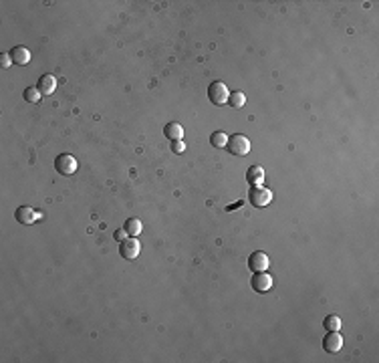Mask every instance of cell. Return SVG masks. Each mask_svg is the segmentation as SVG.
Instances as JSON below:
<instances>
[{"label":"cell","instance_id":"cell-21","mask_svg":"<svg viewBox=\"0 0 379 363\" xmlns=\"http://www.w3.org/2000/svg\"><path fill=\"white\" fill-rule=\"evenodd\" d=\"M113 238H115L117 242H123V240L127 238V232H125V228H121V230H115V234H113Z\"/></svg>","mask_w":379,"mask_h":363},{"label":"cell","instance_id":"cell-14","mask_svg":"<svg viewBox=\"0 0 379 363\" xmlns=\"http://www.w3.org/2000/svg\"><path fill=\"white\" fill-rule=\"evenodd\" d=\"M125 232H127V236H139L141 234V230H143V224H141V220H137V218H129V220H125Z\"/></svg>","mask_w":379,"mask_h":363},{"label":"cell","instance_id":"cell-22","mask_svg":"<svg viewBox=\"0 0 379 363\" xmlns=\"http://www.w3.org/2000/svg\"><path fill=\"white\" fill-rule=\"evenodd\" d=\"M240 206H242V202H236V204H232V206H228V208H226V210L230 212V210H236V208H240Z\"/></svg>","mask_w":379,"mask_h":363},{"label":"cell","instance_id":"cell-15","mask_svg":"<svg viewBox=\"0 0 379 363\" xmlns=\"http://www.w3.org/2000/svg\"><path fill=\"white\" fill-rule=\"evenodd\" d=\"M210 143L214 145V147H226V143H228V135L224 133V131H214L212 135H210Z\"/></svg>","mask_w":379,"mask_h":363},{"label":"cell","instance_id":"cell-2","mask_svg":"<svg viewBox=\"0 0 379 363\" xmlns=\"http://www.w3.org/2000/svg\"><path fill=\"white\" fill-rule=\"evenodd\" d=\"M226 149H228L232 155H246V153L250 151V141H248L246 135H242V133H234L232 137H228Z\"/></svg>","mask_w":379,"mask_h":363},{"label":"cell","instance_id":"cell-11","mask_svg":"<svg viewBox=\"0 0 379 363\" xmlns=\"http://www.w3.org/2000/svg\"><path fill=\"white\" fill-rule=\"evenodd\" d=\"M10 59L14 65H26L30 61V50L26 46H14L10 50Z\"/></svg>","mask_w":379,"mask_h":363},{"label":"cell","instance_id":"cell-6","mask_svg":"<svg viewBox=\"0 0 379 363\" xmlns=\"http://www.w3.org/2000/svg\"><path fill=\"white\" fill-rule=\"evenodd\" d=\"M341 347H343V337H341L339 331H329L327 335H325L323 349L327 353H337V351H341Z\"/></svg>","mask_w":379,"mask_h":363},{"label":"cell","instance_id":"cell-3","mask_svg":"<svg viewBox=\"0 0 379 363\" xmlns=\"http://www.w3.org/2000/svg\"><path fill=\"white\" fill-rule=\"evenodd\" d=\"M248 198H250L252 206H256V208H264V206H268L270 200H273V192L262 188V186H252L250 192H248Z\"/></svg>","mask_w":379,"mask_h":363},{"label":"cell","instance_id":"cell-16","mask_svg":"<svg viewBox=\"0 0 379 363\" xmlns=\"http://www.w3.org/2000/svg\"><path fill=\"white\" fill-rule=\"evenodd\" d=\"M323 327L327 331H339L341 329V319L337 315H327L325 321H323Z\"/></svg>","mask_w":379,"mask_h":363},{"label":"cell","instance_id":"cell-18","mask_svg":"<svg viewBox=\"0 0 379 363\" xmlns=\"http://www.w3.org/2000/svg\"><path fill=\"white\" fill-rule=\"evenodd\" d=\"M22 95H24V99H26L28 103H36V101L40 99V91H38L36 87H26Z\"/></svg>","mask_w":379,"mask_h":363},{"label":"cell","instance_id":"cell-9","mask_svg":"<svg viewBox=\"0 0 379 363\" xmlns=\"http://www.w3.org/2000/svg\"><path fill=\"white\" fill-rule=\"evenodd\" d=\"M14 218H16V222L28 226L36 218H40V212H34L32 208H28V206H20V208H16V212H14Z\"/></svg>","mask_w":379,"mask_h":363},{"label":"cell","instance_id":"cell-12","mask_svg":"<svg viewBox=\"0 0 379 363\" xmlns=\"http://www.w3.org/2000/svg\"><path fill=\"white\" fill-rule=\"evenodd\" d=\"M164 135H166L170 141H178V139L184 137V127H182L180 123H176V121H170V123L164 127Z\"/></svg>","mask_w":379,"mask_h":363},{"label":"cell","instance_id":"cell-20","mask_svg":"<svg viewBox=\"0 0 379 363\" xmlns=\"http://www.w3.org/2000/svg\"><path fill=\"white\" fill-rule=\"evenodd\" d=\"M172 149H174V153H184V151H186V145H184L182 139H178V141H172Z\"/></svg>","mask_w":379,"mask_h":363},{"label":"cell","instance_id":"cell-10","mask_svg":"<svg viewBox=\"0 0 379 363\" xmlns=\"http://www.w3.org/2000/svg\"><path fill=\"white\" fill-rule=\"evenodd\" d=\"M36 89L40 91V95H50V93H55V89H57V79L52 77V75H42L40 79H38V85H36Z\"/></svg>","mask_w":379,"mask_h":363},{"label":"cell","instance_id":"cell-17","mask_svg":"<svg viewBox=\"0 0 379 363\" xmlns=\"http://www.w3.org/2000/svg\"><path fill=\"white\" fill-rule=\"evenodd\" d=\"M228 103L232 107H242L244 103H246V97H244V93H240V91H236V93H230V97H228Z\"/></svg>","mask_w":379,"mask_h":363},{"label":"cell","instance_id":"cell-5","mask_svg":"<svg viewBox=\"0 0 379 363\" xmlns=\"http://www.w3.org/2000/svg\"><path fill=\"white\" fill-rule=\"evenodd\" d=\"M139 248H141V244L137 242L135 236H131V238H125V240L121 242L119 254L125 258V261H133V258H137V254H139Z\"/></svg>","mask_w":379,"mask_h":363},{"label":"cell","instance_id":"cell-7","mask_svg":"<svg viewBox=\"0 0 379 363\" xmlns=\"http://www.w3.org/2000/svg\"><path fill=\"white\" fill-rule=\"evenodd\" d=\"M268 265H270L268 256H266L264 252H260V250H258V252H252L250 258H248V267H250L252 273H262V271L268 269Z\"/></svg>","mask_w":379,"mask_h":363},{"label":"cell","instance_id":"cell-1","mask_svg":"<svg viewBox=\"0 0 379 363\" xmlns=\"http://www.w3.org/2000/svg\"><path fill=\"white\" fill-rule=\"evenodd\" d=\"M208 97L210 101L214 103V105H224V103H228V87L222 83V81H214L210 87H208Z\"/></svg>","mask_w":379,"mask_h":363},{"label":"cell","instance_id":"cell-19","mask_svg":"<svg viewBox=\"0 0 379 363\" xmlns=\"http://www.w3.org/2000/svg\"><path fill=\"white\" fill-rule=\"evenodd\" d=\"M10 65H12L10 53H4V55H0V67H2V69H8Z\"/></svg>","mask_w":379,"mask_h":363},{"label":"cell","instance_id":"cell-8","mask_svg":"<svg viewBox=\"0 0 379 363\" xmlns=\"http://www.w3.org/2000/svg\"><path fill=\"white\" fill-rule=\"evenodd\" d=\"M270 287H273V277L266 275L264 271L262 273H254V277H252V289L256 293H266V291H270Z\"/></svg>","mask_w":379,"mask_h":363},{"label":"cell","instance_id":"cell-13","mask_svg":"<svg viewBox=\"0 0 379 363\" xmlns=\"http://www.w3.org/2000/svg\"><path fill=\"white\" fill-rule=\"evenodd\" d=\"M264 180V170L260 166H250L248 172H246V182L250 186H260Z\"/></svg>","mask_w":379,"mask_h":363},{"label":"cell","instance_id":"cell-4","mask_svg":"<svg viewBox=\"0 0 379 363\" xmlns=\"http://www.w3.org/2000/svg\"><path fill=\"white\" fill-rule=\"evenodd\" d=\"M55 168H57V172L63 174V176H73V174L77 172L79 164H77V160L73 158V155H69V153H61L59 158L55 160Z\"/></svg>","mask_w":379,"mask_h":363}]
</instances>
